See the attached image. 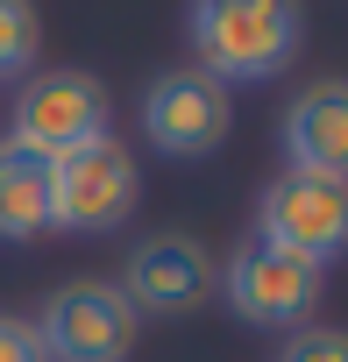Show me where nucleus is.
<instances>
[{
  "mask_svg": "<svg viewBox=\"0 0 348 362\" xmlns=\"http://www.w3.org/2000/svg\"><path fill=\"white\" fill-rule=\"evenodd\" d=\"M228 128H235V93H228L221 78L192 71V64L156 71V78L142 86V135H149L156 156H178V163L214 156V149L228 142Z\"/></svg>",
  "mask_w": 348,
  "mask_h": 362,
  "instance_id": "obj_5",
  "label": "nucleus"
},
{
  "mask_svg": "<svg viewBox=\"0 0 348 362\" xmlns=\"http://www.w3.org/2000/svg\"><path fill=\"white\" fill-rule=\"evenodd\" d=\"M256 235L306 256V263H341L348 256V185L341 177H313V170H284L256 199Z\"/></svg>",
  "mask_w": 348,
  "mask_h": 362,
  "instance_id": "obj_7",
  "label": "nucleus"
},
{
  "mask_svg": "<svg viewBox=\"0 0 348 362\" xmlns=\"http://www.w3.org/2000/svg\"><path fill=\"white\" fill-rule=\"evenodd\" d=\"M185 43H192V71L235 86H263L277 78L298 43H306V8L298 0H185Z\"/></svg>",
  "mask_w": 348,
  "mask_h": 362,
  "instance_id": "obj_1",
  "label": "nucleus"
},
{
  "mask_svg": "<svg viewBox=\"0 0 348 362\" xmlns=\"http://www.w3.org/2000/svg\"><path fill=\"white\" fill-rule=\"evenodd\" d=\"M0 362H43L36 320H22V313H0Z\"/></svg>",
  "mask_w": 348,
  "mask_h": 362,
  "instance_id": "obj_13",
  "label": "nucleus"
},
{
  "mask_svg": "<svg viewBox=\"0 0 348 362\" xmlns=\"http://www.w3.org/2000/svg\"><path fill=\"white\" fill-rule=\"evenodd\" d=\"M320 284H327L320 263H306V256H291V249H277L263 235H249L228 256V270H221V291H228L235 320H249V327H291V334L313 320Z\"/></svg>",
  "mask_w": 348,
  "mask_h": 362,
  "instance_id": "obj_6",
  "label": "nucleus"
},
{
  "mask_svg": "<svg viewBox=\"0 0 348 362\" xmlns=\"http://www.w3.org/2000/svg\"><path fill=\"white\" fill-rule=\"evenodd\" d=\"M36 50H43L36 0H0V86H22L36 71Z\"/></svg>",
  "mask_w": 348,
  "mask_h": 362,
  "instance_id": "obj_11",
  "label": "nucleus"
},
{
  "mask_svg": "<svg viewBox=\"0 0 348 362\" xmlns=\"http://www.w3.org/2000/svg\"><path fill=\"white\" fill-rule=\"evenodd\" d=\"M135 305L121 298V284L107 277H79V284H57L43 320H36V341H43V362H128L135 355Z\"/></svg>",
  "mask_w": 348,
  "mask_h": 362,
  "instance_id": "obj_4",
  "label": "nucleus"
},
{
  "mask_svg": "<svg viewBox=\"0 0 348 362\" xmlns=\"http://www.w3.org/2000/svg\"><path fill=\"white\" fill-rule=\"evenodd\" d=\"M135 199H142V170L114 135L50 163V228L64 235H114L135 214Z\"/></svg>",
  "mask_w": 348,
  "mask_h": 362,
  "instance_id": "obj_3",
  "label": "nucleus"
},
{
  "mask_svg": "<svg viewBox=\"0 0 348 362\" xmlns=\"http://www.w3.org/2000/svg\"><path fill=\"white\" fill-rule=\"evenodd\" d=\"M277 142H284V170H313V177L348 185V78H313L284 107Z\"/></svg>",
  "mask_w": 348,
  "mask_h": 362,
  "instance_id": "obj_9",
  "label": "nucleus"
},
{
  "mask_svg": "<svg viewBox=\"0 0 348 362\" xmlns=\"http://www.w3.org/2000/svg\"><path fill=\"white\" fill-rule=\"evenodd\" d=\"M277 362H348V327H298Z\"/></svg>",
  "mask_w": 348,
  "mask_h": 362,
  "instance_id": "obj_12",
  "label": "nucleus"
},
{
  "mask_svg": "<svg viewBox=\"0 0 348 362\" xmlns=\"http://www.w3.org/2000/svg\"><path fill=\"white\" fill-rule=\"evenodd\" d=\"M207 291H214V256H207L192 235H142V242L128 249L121 298L135 305V320H142V313L178 320V313H192Z\"/></svg>",
  "mask_w": 348,
  "mask_h": 362,
  "instance_id": "obj_8",
  "label": "nucleus"
},
{
  "mask_svg": "<svg viewBox=\"0 0 348 362\" xmlns=\"http://www.w3.org/2000/svg\"><path fill=\"white\" fill-rule=\"evenodd\" d=\"M107 121H114L107 86H100L93 71L50 64V71H29V78L15 86L8 142H22V149H36V156H50V163H57V156H71V149H86V142L114 135Z\"/></svg>",
  "mask_w": 348,
  "mask_h": 362,
  "instance_id": "obj_2",
  "label": "nucleus"
},
{
  "mask_svg": "<svg viewBox=\"0 0 348 362\" xmlns=\"http://www.w3.org/2000/svg\"><path fill=\"white\" fill-rule=\"evenodd\" d=\"M50 235V156L0 135V242Z\"/></svg>",
  "mask_w": 348,
  "mask_h": 362,
  "instance_id": "obj_10",
  "label": "nucleus"
}]
</instances>
